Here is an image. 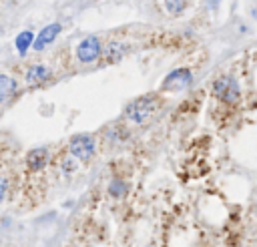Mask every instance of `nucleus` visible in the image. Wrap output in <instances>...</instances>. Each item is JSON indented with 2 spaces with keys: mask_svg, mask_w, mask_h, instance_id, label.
Instances as JSON below:
<instances>
[{
  "mask_svg": "<svg viewBox=\"0 0 257 247\" xmlns=\"http://www.w3.org/2000/svg\"><path fill=\"white\" fill-rule=\"evenodd\" d=\"M159 106V98L153 96V94H145V96H139L135 98L128 106H126V116L133 120V122H143L147 120Z\"/></svg>",
  "mask_w": 257,
  "mask_h": 247,
  "instance_id": "1",
  "label": "nucleus"
},
{
  "mask_svg": "<svg viewBox=\"0 0 257 247\" xmlns=\"http://www.w3.org/2000/svg\"><path fill=\"white\" fill-rule=\"evenodd\" d=\"M213 92H215V96H217L219 100H223V102H227V104L237 102V100H239V94H241L239 82H237L233 76H229V74L219 76V78L213 82Z\"/></svg>",
  "mask_w": 257,
  "mask_h": 247,
  "instance_id": "2",
  "label": "nucleus"
},
{
  "mask_svg": "<svg viewBox=\"0 0 257 247\" xmlns=\"http://www.w3.org/2000/svg\"><path fill=\"white\" fill-rule=\"evenodd\" d=\"M100 54H102V46L96 36H86L76 46V58L80 62H94Z\"/></svg>",
  "mask_w": 257,
  "mask_h": 247,
  "instance_id": "3",
  "label": "nucleus"
},
{
  "mask_svg": "<svg viewBox=\"0 0 257 247\" xmlns=\"http://www.w3.org/2000/svg\"><path fill=\"white\" fill-rule=\"evenodd\" d=\"M70 153L80 159V161H88L94 155V139L88 135H76L70 139Z\"/></svg>",
  "mask_w": 257,
  "mask_h": 247,
  "instance_id": "4",
  "label": "nucleus"
},
{
  "mask_svg": "<svg viewBox=\"0 0 257 247\" xmlns=\"http://www.w3.org/2000/svg\"><path fill=\"white\" fill-rule=\"evenodd\" d=\"M191 80H193V76H191V70H187V68H177V70H173L165 80H163V88L167 90H183L185 86H189L191 84Z\"/></svg>",
  "mask_w": 257,
  "mask_h": 247,
  "instance_id": "5",
  "label": "nucleus"
},
{
  "mask_svg": "<svg viewBox=\"0 0 257 247\" xmlns=\"http://www.w3.org/2000/svg\"><path fill=\"white\" fill-rule=\"evenodd\" d=\"M60 30H62V26H60L58 22H52V24L44 26V28L38 32L36 40H34V48H36V50H42L44 46H48V44L60 34Z\"/></svg>",
  "mask_w": 257,
  "mask_h": 247,
  "instance_id": "6",
  "label": "nucleus"
},
{
  "mask_svg": "<svg viewBox=\"0 0 257 247\" xmlns=\"http://www.w3.org/2000/svg\"><path fill=\"white\" fill-rule=\"evenodd\" d=\"M46 159H48L46 149H32L26 155V165H28L30 171H40L46 165Z\"/></svg>",
  "mask_w": 257,
  "mask_h": 247,
  "instance_id": "7",
  "label": "nucleus"
},
{
  "mask_svg": "<svg viewBox=\"0 0 257 247\" xmlns=\"http://www.w3.org/2000/svg\"><path fill=\"white\" fill-rule=\"evenodd\" d=\"M34 46V32L32 30H24L16 36V50L20 56H24L28 52V48Z\"/></svg>",
  "mask_w": 257,
  "mask_h": 247,
  "instance_id": "8",
  "label": "nucleus"
},
{
  "mask_svg": "<svg viewBox=\"0 0 257 247\" xmlns=\"http://www.w3.org/2000/svg\"><path fill=\"white\" fill-rule=\"evenodd\" d=\"M46 76H48V68H46L44 64H32V66L26 70V82H28V84L42 82Z\"/></svg>",
  "mask_w": 257,
  "mask_h": 247,
  "instance_id": "9",
  "label": "nucleus"
},
{
  "mask_svg": "<svg viewBox=\"0 0 257 247\" xmlns=\"http://www.w3.org/2000/svg\"><path fill=\"white\" fill-rule=\"evenodd\" d=\"M14 90H16V80H14V76L0 74V100L8 98Z\"/></svg>",
  "mask_w": 257,
  "mask_h": 247,
  "instance_id": "10",
  "label": "nucleus"
},
{
  "mask_svg": "<svg viewBox=\"0 0 257 247\" xmlns=\"http://www.w3.org/2000/svg\"><path fill=\"white\" fill-rule=\"evenodd\" d=\"M108 60H118L120 56H122V46L118 44V42H110V44H106V48H104V52H102Z\"/></svg>",
  "mask_w": 257,
  "mask_h": 247,
  "instance_id": "11",
  "label": "nucleus"
},
{
  "mask_svg": "<svg viewBox=\"0 0 257 247\" xmlns=\"http://www.w3.org/2000/svg\"><path fill=\"white\" fill-rule=\"evenodd\" d=\"M108 193H110L112 197H122V195L126 193V185H124L120 179H114V181L108 185Z\"/></svg>",
  "mask_w": 257,
  "mask_h": 247,
  "instance_id": "12",
  "label": "nucleus"
},
{
  "mask_svg": "<svg viewBox=\"0 0 257 247\" xmlns=\"http://www.w3.org/2000/svg\"><path fill=\"white\" fill-rule=\"evenodd\" d=\"M165 8H167L169 12H173V14H179L181 10H185V2H167Z\"/></svg>",
  "mask_w": 257,
  "mask_h": 247,
  "instance_id": "13",
  "label": "nucleus"
},
{
  "mask_svg": "<svg viewBox=\"0 0 257 247\" xmlns=\"http://www.w3.org/2000/svg\"><path fill=\"white\" fill-rule=\"evenodd\" d=\"M4 195H6V179L0 175V201L4 199Z\"/></svg>",
  "mask_w": 257,
  "mask_h": 247,
  "instance_id": "14",
  "label": "nucleus"
}]
</instances>
